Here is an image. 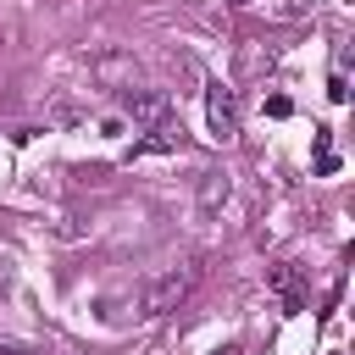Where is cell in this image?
Instances as JSON below:
<instances>
[{"label": "cell", "instance_id": "obj_5", "mask_svg": "<svg viewBox=\"0 0 355 355\" xmlns=\"http://www.w3.org/2000/svg\"><path fill=\"white\" fill-rule=\"evenodd\" d=\"M94 78H100V83H116V78H128V89H133L139 67H133V55H100V61H94Z\"/></svg>", "mask_w": 355, "mask_h": 355}, {"label": "cell", "instance_id": "obj_8", "mask_svg": "<svg viewBox=\"0 0 355 355\" xmlns=\"http://www.w3.org/2000/svg\"><path fill=\"white\" fill-rule=\"evenodd\" d=\"M327 100H333V105H344V100H349V83H344V72H333V83H327Z\"/></svg>", "mask_w": 355, "mask_h": 355}, {"label": "cell", "instance_id": "obj_6", "mask_svg": "<svg viewBox=\"0 0 355 355\" xmlns=\"http://www.w3.org/2000/svg\"><path fill=\"white\" fill-rule=\"evenodd\" d=\"M216 200H227V183H222V178H216V172H205V189H200V205H205V211H211V205H216Z\"/></svg>", "mask_w": 355, "mask_h": 355}, {"label": "cell", "instance_id": "obj_3", "mask_svg": "<svg viewBox=\"0 0 355 355\" xmlns=\"http://www.w3.org/2000/svg\"><path fill=\"white\" fill-rule=\"evenodd\" d=\"M205 122H211V139H222V144L239 133V100H233V89H222V83L205 89Z\"/></svg>", "mask_w": 355, "mask_h": 355}, {"label": "cell", "instance_id": "obj_2", "mask_svg": "<svg viewBox=\"0 0 355 355\" xmlns=\"http://www.w3.org/2000/svg\"><path fill=\"white\" fill-rule=\"evenodd\" d=\"M122 122H133V133L166 128L172 122V94L166 89H122Z\"/></svg>", "mask_w": 355, "mask_h": 355}, {"label": "cell", "instance_id": "obj_4", "mask_svg": "<svg viewBox=\"0 0 355 355\" xmlns=\"http://www.w3.org/2000/svg\"><path fill=\"white\" fill-rule=\"evenodd\" d=\"M166 150H183V128L178 122H166V128H144V139H133V161L139 155H166Z\"/></svg>", "mask_w": 355, "mask_h": 355}, {"label": "cell", "instance_id": "obj_9", "mask_svg": "<svg viewBox=\"0 0 355 355\" xmlns=\"http://www.w3.org/2000/svg\"><path fill=\"white\" fill-rule=\"evenodd\" d=\"M216 355H244V349H239V344H222V349H216Z\"/></svg>", "mask_w": 355, "mask_h": 355}, {"label": "cell", "instance_id": "obj_1", "mask_svg": "<svg viewBox=\"0 0 355 355\" xmlns=\"http://www.w3.org/2000/svg\"><path fill=\"white\" fill-rule=\"evenodd\" d=\"M194 277H200V261H183V266H166L161 277H150V283L139 288V300H133V311H139V316H166V311H178V305H183V294L194 288Z\"/></svg>", "mask_w": 355, "mask_h": 355}, {"label": "cell", "instance_id": "obj_7", "mask_svg": "<svg viewBox=\"0 0 355 355\" xmlns=\"http://www.w3.org/2000/svg\"><path fill=\"white\" fill-rule=\"evenodd\" d=\"M50 116H55V122H61V128H72V122H83V116H89V111H83V105H72V100H61V105H55V111H50Z\"/></svg>", "mask_w": 355, "mask_h": 355}]
</instances>
